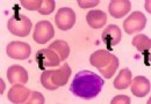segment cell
Here are the masks:
<instances>
[{
    "label": "cell",
    "mask_w": 151,
    "mask_h": 104,
    "mask_svg": "<svg viewBox=\"0 0 151 104\" xmlns=\"http://www.w3.org/2000/svg\"><path fill=\"white\" fill-rule=\"evenodd\" d=\"M36 63L41 69L48 68V67H55L58 66L60 63L59 57L57 56L56 52H54L50 49H42L36 52Z\"/></svg>",
    "instance_id": "52a82bcc"
},
{
    "label": "cell",
    "mask_w": 151,
    "mask_h": 104,
    "mask_svg": "<svg viewBox=\"0 0 151 104\" xmlns=\"http://www.w3.org/2000/svg\"><path fill=\"white\" fill-rule=\"evenodd\" d=\"M132 93L136 97H144L149 94L151 89L150 81L145 76H136L132 81Z\"/></svg>",
    "instance_id": "5bb4252c"
},
{
    "label": "cell",
    "mask_w": 151,
    "mask_h": 104,
    "mask_svg": "<svg viewBox=\"0 0 151 104\" xmlns=\"http://www.w3.org/2000/svg\"><path fill=\"white\" fill-rule=\"evenodd\" d=\"M112 104H116V103H130V100H129V97L128 96H122V95H120V96H116L115 98L112 100Z\"/></svg>",
    "instance_id": "603a6c76"
},
{
    "label": "cell",
    "mask_w": 151,
    "mask_h": 104,
    "mask_svg": "<svg viewBox=\"0 0 151 104\" xmlns=\"http://www.w3.org/2000/svg\"><path fill=\"white\" fill-rule=\"evenodd\" d=\"M43 0H21V6L28 11H38L41 8Z\"/></svg>",
    "instance_id": "ffe728a7"
},
{
    "label": "cell",
    "mask_w": 151,
    "mask_h": 104,
    "mask_svg": "<svg viewBox=\"0 0 151 104\" xmlns=\"http://www.w3.org/2000/svg\"><path fill=\"white\" fill-rule=\"evenodd\" d=\"M90 63L92 66L99 69V72L106 79L112 78L119 67V59L106 50H98L94 52L90 58Z\"/></svg>",
    "instance_id": "7a4b0ae2"
},
{
    "label": "cell",
    "mask_w": 151,
    "mask_h": 104,
    "mask_svg": "<svg viewBox=\"0 0 151 104\" xmlns=\"http://www.w3.org/2000/svg\"><path fill=\"white\" fill-rule=\"evenodd\" d=\"M55 22L60 30H69L75 26L76 13L69 7H63L58 9L55 16Z\"/></svg>",
    "instance_id": "ba28073f"
},
{
    "label": "cell",
    "mask_w": 151,
    "mask_h": 104,
    "mask_svg": "<svg viewBox=\"0 0 151 104\" xmlns=\"http://www.w3.org/2000/svg\"><path fill=\"white\" fill-rule=\"evenodd\" d=\"M6 52H7V56L13 59L24 60L29 58L32 49L29 44L24 42H11L6 48Z\"/></svg>",
    "instance_id": "9c48e42d"
},
{
    "label": "cell",
    "mask_w": 151,
    "mask_h": 104,
    "mask_svg": "<svg viewBox=\"0 0 151 104\" xmlns=\"http://www.w3.org/2000/svg\"><path fill=\"white\" fill-rule=\"evenodd\" d=\"M55 6H56V2L54 0H43L41 8L38 9V13H41L42 15H48L54 12Z\"/></svg>",
    "instance_id": "d6986e66"
},
{
    "label": "cell",
    "mask_w": 151,
    "mask_h": 104,
    "mask_svg": "<svg viewBox=\"0 0 151 104\" xmlns=\"http://www.w3.org/2000/svg\"><path fill=\"white\" fill-rule=\"evenodd\" d=\"M54 35H55V30L52 24L49 21L43 20V21H38L36 23L33 38L38 44H44V43H48V41H50L54 37Z\"/></svg>",
    "instance_id": "5b68a950"
},
{
    "label": "cell",
    "mask_w": 151,
    "mask_h": 104,
    "mask_svg": "<svg viewBox=\"0 0 151 104\" xmlns=\"http://www.w3.org/2000/svg\"><path fill=\"white\" fill-rule=\"evenodd\" d=\"M145 24H147V17L141 12H134V13H132V15H129L124 20L123 29L127 34L132 35L143 30Z\"/></svg>",
    "instance_id": "8992f818"
},
{
    "label": "cell",
    "mask_w": 151,
    "mask_h": 104,
    "mask_svg": "<svg viewBox=\"0 0 151 104\" xmlns=\"http://www.w3.org/2000/svg\"><path fill=\"white\" fill-rule=\"evenodd\" d=\"M7 28L11 34L19 37H26L32 30V21L24 15L15 14L8 20Z\"/></svg>",
    "instance_id": "277c9868"
},
{
    "label": "cell",
    "mask_w": 151,
    "mask_h": 104,
    "mask_svg": "<svg viewBox=\"0 0 151 104\" xmlns=\"http://www.w3.org/2000/svg\"><path fill=\"white\" fill-rule=\"evenodd\" d=\"M44 102H45L44 101V97H43V95L41 93H38V91H32L30 93V96H29V98H28V101H27L26 104H43Z\"/></svg>",
    "instance_id": "44dd1931"
},
{
    "label": "cell",
    "mask_w": 151,
    "mask_h": 104,
    "mask_svg": "<svg viewBox=\"0 0 151 104\" xmlns=\"http://www.w3.org/2000/svg\"><path fill=\"white\" fill-rule=\"evenodd\" d=\"M132 45L141 53H148L151 49V41L145 35H137L132 38Z\"/></svg>",
    "instance_id": "ac0fdd59"
},
{
    "label": "cell",
    "mask_w": 151,
    "mask_h": 104,
    "mask_svg": "<svg viewBox=\"0 0 151 104\" xmlns=\"http://www.w3.org/2000/svg\"><path fill=\"white\" fill-rule=\"evenodd\" d=\"M86 21L88 23V26L93 29H99V28H102L104 24L106 23L107 21V15L105 12L102 11H99V9H95V11H91L87 13L86 15Z\"/></svg>",
    "instance_id": "9a60e30c"
},
{
    "label": "cell",
    "mask_w": 151,
    "mask_h": 104,
    "mask_svg": "<svg viewBox=\"0 0 151 104\" xmlns=\"http://www.w3.org/2000/svg\"><path fill=\"white\" fill-rule=\"evenodd\" d=\"M48 49H50V50H52L54 52H56L57 56L60 59V61H64L69 57V54H70V46L64 41H55L54 43H51L49 45Z\"/></svg>",
    "instance_id": "e0dca14e"
},
{
    "label": "cell",
    "mask_w": 151,
    "mask_h": 104,
    "mask_svg": "<svg viewBox=\"0 0 151 104\" xmlns=\"http://www.w3.org/2000/svg\"><path fill=\"white\" fill-rule=\"evenodd\" d=\"M0 88H1V89H0V93L2 94V93H4V89H5V83H4V81H2V79L0 80Z\"/></svg>",
    "instance_id": "cb8c5ba5"
},
{
    "label": "cell",
    "mask_w": 151,
    "mask_h": 104,
    "mask_svg": "<svg viewBox=\"0 0 151 104\" xmlns=\"http://www.w3.org/2000/svg\"><path fill=\"white\" fill-rule=\"evenodd\" d=\"M71 75L69 64H64L62 67L51 71H44L41 75V83L48 90H56L59 87L65 86Z\"/></svg>",
    "instance_id": "3957f363"
},
{
    "label": "cell",
    "mask_w": 151,
    "mask_h": 104,
    "mask_svg": "<svg viewBox=\"0 0 151 104\" xmlns=\"http://www.w3.org/2000/svg\"><path fill=\"white\" fill-rule=\"evenodd\" d=\"M105 81L94 73L90 71H80L73 78V81L70 86L71 93L84 100H91L99 95Z\"/></svg>",
    "instance_id": "6da1fadb"
},
{
    "label": "cell",
    "mask_w": 151,
    "mask_h": 104,
    "mask_svg": "<svg viewBox=\"0 0 151 104\" xmlns=\"http://www.w3.org/2000/svg\"><path fill=\"white\" fill-rule=\"evenodd\" d=\"M130 83H132V71H129L128 68H123L122 71H120L119 75L114 80V87L120 90L128 88Z\"/></svg>",
    "instance_id": "2e32d148"
},
{
    "label": "cell",
    "mask_w": 151,
    "mask_h": 104,
    "mask_svg": "<svg viewBox=\"0 0 151 104\" xmlns=\"http://www.w3.org/2000/svg\"><path fill=\"white\" fill-rule=\"evenodd\" d=\"M111 15L115 19H121L129 13L132 9V2L128 0H113L108 6Z\"/></svg>",
    "instance_id": "4fadbf2b"
},
{
    "label": "cell",
    "mask_w": 151,
    "mask_h": 104,
    "mask_svg": "<svg viewBox=\"0 0 151 104\" xmlns=\"http://www.w3.org/2000/svg\"><path fill=\"white\" fill-rule=\"evenodd\" d=\"M30 90L23 85H13V87L8 91V100L12 103L15 104H24L27 103L29 96H30Z\"/></svg>",
    "instance_id": "30bf717a"
},
{
    "label": "cell",
    "mask_w": 151,
    "mask_h": 104,
    "mask_svg": "<svg viewBox=\"0 0 151 104\" xmlns=\"http://www.w3.org/2000/svg\"><path fill=\"white\" fill-rule=\"evenodd\" d=\"M7 79L12 85H26L28 82V73L22 66L13 65L7 71Z\"/></svg>",
    "instance_id": "7c38bea8"
},
{
    "label": "cell",
    "mask_w": 151,
    "mask_h": 104,
    "mask_svg": "<svg viewBox=\"0 0 151 104\" xmlns=\"http://www.w3.org/2000/svg\"><path fill=\"white\" fill-rule=\"evenodd\" d=\"M101 38L102 41L106 43V45L108 46V49L111 50L114 45L119 44L121 42V38H122V34H121V30L115 24H109L101 35Z\"/></svg>",
    "instance_id": "8fae6325"
},
{
    "label": "cell",
    "mask_w": 151,
    "mask_h": 104,
    "mask_svg": "<svg viewBox=\"0 0 151 104\" xmlns=\"http://www.w3.org/2000/svg\"><path fill=\"white\" fill-rule=\"evenodd\" d=\"M145 5H147V6H145L147 11H148V12H151V9H150V1H149V0H148V1H145Z\"/></svg>",
    "instance_id": "d4e9b609"
},
{
    "label": "cell",
    "mask_w": 151,
    "mask_h": 104,
    "mask_svg": "<svg viewBox=\"0 0 151 104\" xmlns=\"http://www.w3.org/2000/svg\"><path fill=\"white\" fill-rule=\"evenodd\" d=\"M99 4L98 0H78V5L81 7V8H88V7H93V6H96Z\"/></svg>",
    "instance_id": "7402d4cb"
}]
</instances>
